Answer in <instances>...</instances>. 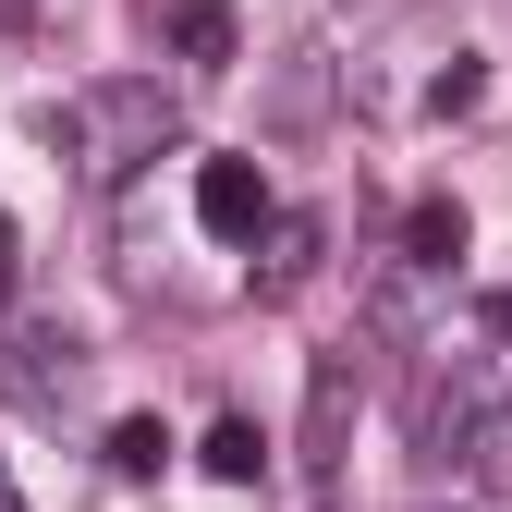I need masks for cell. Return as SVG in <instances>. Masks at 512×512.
<instances>
[{
  "label": "cell",
  "instance_id": "277c9868",
  "mask_svg": "<svg viewBox=\"0 0 512 512\" xmlns=\"http://www.w3.org/2000/svg\"><path fill=\"white\" fill-rule=\"evenodd\" d=\"M13 391L37 415H61V391H74V342H61V330H13Z\"/></svg>",
  "mask_w": 512,
  "mask_h": 512
},
{
  "label": "cell",
  "instance_id": "4fadbf2b",
  "mask_svg": "<svg viewBox=\"0 0 512 512\" xmlns=\"http://www.w3.org/2000/svg\"><path fill=\"white\" fill-rule=\"evenodd\" d=\"M415 512H476V500H415Z\"/></svg>",
  "mask_w": 512,
  "mask_h": 512
},
{
  "label": "cell",
  "instance_id": "3957f363",
  "mask_svg": "<svg viewBox=\"0 0 512 512\" xmlns=\"http://www.w3.org/2000/svg\"><path fill=\"white\" fill-rule=\"evenodd\" d=\"M342 427H354V342L305 366V476H342Z\"/></svg>",
  "mask_w": 512,
  "mask_h": 512
},
{
  "label": "cell",
  "instance_id": "7c38bea8",
  "mask_svg": "<svg viewBox=\"0 0 512 512\" xmlns=\"http://www.w3.org/2000/svg\"><path fill=\"white\" fill-rule=\"evenodd\" d=\"M0 512H25V488H13V464H0Z\"/></svg>",
  "mask_w": 512,
  "mask_h": 512
},
{
  "label": "cell",
  "instance_id": "5b68a950",
  "mask_svg": "<svg viewBox=\"0 0 512 512\" xmlns=\"http://www.w3.org/2000/svg\"><path fill=\"white\" fill-rule=\"evenodd\" d=\"M403 269H439V281L464 269V208H452V196H427V208L403 220Z\"/></svg>",
  "mask_w": 512,
  "mask_h": 512
},
{
  "label": "cell",
  "instance_id": "6da1fadb",
  "mask_svg": "<svg viewBox=\"0 0 512 512\" xmlns=\"http://www.w3.org/2000/svg\"><path fill=\"white\" fill-rule=\"evenodd\" d=\"M171 135H183V98L159 74H110V86H74V98L49 110V147L74 159L86 183H135Z\"/></svg>",
  "mask_w": 512,
  "mask_h": 512
},
{
  "label": "cell",
  "instance_id": "8fae6325",
  "mask_svg": "<svg viewBox=\"0 0 512 512\" xmlns=\"http://www.w3.org/2000/svg\"><path fill=\"white\" fill-rule=\"evenodd\" d=\"M13 269H25V232H13V220H0V293H13Z\"/></svg>",
  "mask_w": 512,
  "mask_h": 512
},
{
  "label": "cell",
  "instance_id": "8992f818",
  "mask_svg": "<svg viewBox=\"0 0 512 512\" xmlns=\"http://www.w3.org/2000/svg\"><path fill=\"white\" fill-rule=\"evenodd\" d=\"M171 37H183V61H196V74H220V61L244 49V25H232V0H183V13H171Z\"/></svg>",
  "mask_w": 512,
  "mask_h": 512
},
{
  "label": "cell",
  "instance_id": "52a82bcc",
  "mask_svg": "<svg viewBox=\"0 0 512 512\" xmlns=\"http://www.w3.org/2000/svg\"><path fill=\"white\" fill-rule=\"evenodd\" d=\"M220 488H256V476H269V439H256V415H220L208 427V452H196Z\"/></svg>",
  "mask_w": 512,
  "mask_h": 512
},
{
  "label": "cell",
  "instance_id": "7a4b0ae2",
  "mask_svg": "<svg viewBox=\"0 0 512 512\" xmlns=\"http://www.w3.org/2000/svg\"><path fill=\"white\" fill-rule=\"evenodd\" d=\"M196 220H208L220 244H256V232L281 220V208H269V171H256V159H208V171H196Z\"/></svg>",
  "mask_w": 512,
  "mask_h": 512
},
{
  "label": "cell",
  "instance_id": "ba28073f",
  "mask_svg": "<svg viewBox=\"0 0 512 512\" xmlns=\"http://www.w3.org/2000/svg\"><path fill=\"white\" fill-rule=\"evenodd\" d=\"M427 293H439V269H391V281H378V342H415L427 330Z\"/></svg>",
  "mask_w": 512,
  "mask_h": 512
},
{
  "label": "cell",
  "instance_id": "9c48e42d",
  "mask_svg": "<svg viewBox=\"0 0 512 512\" xmlns=\"http://www.w3.org/2000/svg\"><path fill=\"white\" fill-rule=\"evenodd\" d=\"M317 269V220H269V293H293Z\"/></svg>",
  "mask_w": 512,
  "mask_h": 512
},
{
  "label": "cell",
  "instance_id": "30bf717a",
  "mask_svg": "<svg viewBox=\"0 0 512 512\" xmlns=\"http://www.w3.org/2000/svg\"><path fill=\"white\" fill-rule=\"evenodd\" d=\"M110 464H122V476H159V464H171L159 415H122V427H110Z\"/></svg>",
  "mask_w": 512,
  "mask_h": 512
}]
</instances>
